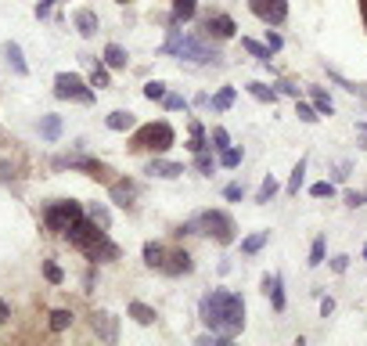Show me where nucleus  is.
Masks as SVG:
<instances>
[{
    "mask_svg": "<svg viewBox=\"0 0 367 346\" xmlns=\"http://www.w3.org/2000/svg\"><path fill=\"white\" fill-rule=\"evenodd\" d=\"M137 127V119L130 108H119V112H112L108 116V130H116V134H126V130H134Z\"/></svg>",
    "mask_w": 367,
    "mask_h": 346,
    "instance_id": "18",
    "label": "nucleus"
},
{
    "mask_svg": "<svg viewBox=\"0 0 367 346\" xmlns=\"http://www.w3.org/2000/svg\"><path fill=\"white\" fill-rule=\"evenodd\" d=\"M173 141H177V134H173V127H169L166 119L145 123V127L134 130L130 152H166V148H173Z\"/></svg>",
    "mask_w": 367,
    "mask_h": 346,
    "instance_id": "4",
    "label": "nucleus"
},
{
    "mask_svg": "<svg viewBox=\"0 0 367 346\" xmlns=\"http://www.w3.org/2000/svg\"><path fill=\"white\" fill-rule=\"evenodd\" d=\"M83 285H87V292H94V271H87V274H83Z\"/></svg>",
    "mask_w": 367,
    "mask_h": 346,
    "instance_id": "51",
    "label": "nucleus"
},
{
    "mask_svg": "<svg viewBox=\"0 0 367 346\" xmlns=\"http://www.w3.org/2000/svg\"><path fill=\"white\" fill-rule=\"evenodd\" d=\"M54 170H83L87 177H98V181L108 177V166L98 163V159H87V155H58Z\"/></svg>",
    "mask_w": 367,
    "mask_h": 346,
    "instance_id": "10",
    "label": "nucleus"
},
{
    "mask_svg": "<svg viewBox=\"0 0 367 346\" xmlns=\"http://www.w3.org/2000/svg\"><path fill=\"white\" fill-rule=\"evenodd\" d=\"M119 4H130V0H119Z\"/></svg>",
    "mask_w": 367,
    "mask_h": 346,
    "instance_id": "54",
    "label": "nucleus"
},
{
    "mask_svg": "<svg viewBox=\"0 0 367 346\" xmlns=\"http://www.w3.org/2000/svg\"><path fill=\"white\" fill-rule=\"evenodd\" d=\"M43 278L51 281V285H61V281H65V271H61L58 263H51V260H47V263H43Z\"/></svg>",
    "mask_w": 367,
    "mask_h": 346,
    "instance_id": "33",
    "label": "nucleus"
},
{
    "mask_svg": "<svg viewBox=\"0 0 367 346\" xmlns=\"http://www.w3.org/2000/svg\"><path fill=\"white\" fill-rule=\"evenodd\" d=\"M87 216H90V220H94V224H98V227H105V231L112 227V213H108V210L101 206V202H90V206H87Z\"/></svg>",
    "mask_w": 367,
    "mask_h": 346,
    "instance_id": "23",
    "label": "nucleus"
},
{
    "mask_svg": "<svg viewBox=\"0 0 367 346\" xmlns=\"http://www.w3.org/2000/svg\"><path fill=\"white\" fill-rule=\"evenodd\" d=\"M54 94L65 101H79V105H90L94 101V90L87 87V80H79L76 72H58L54 76Z\"/></svg>",
    "mask_w": 367,
    "mask_h": 346,
    "instance_id": "7",
    "label": "nucleus"
},
{
    "mask_svg": "<svg viewBox=\"0 0 367 346\" xmlns=\"http://www.w3.org/2000/svg\"><path fill=\"white\" fill-rule=\"evenodd\" d=\"M242 47L252 54V58H260V61H270V47L266 43H256L252 37H242Z\"/></svg>",
    "mask_w": 367,
    "mask_h": 346,
    "instance_id": "28",
    "label": "nucleus"
},
{
    "mask_svg": "<svg viewBox=\"0 0 367 346\" xmlns=\"http://www.w3.org/2000/svg\"><path fill=\"white\" fill-rule=\"evenodd\" d=\"M249 11L266 26H281L289 19V0H249Z\"/></svg>",
    "mask_w": 367,
    "mask_h": 346,
    "instance_id": "9",
    "label": "nucleus"
},
{
    "mask_svg": "<svg viewBox=\"0 0 367 346\" xmlns=\"http://www.w3.org/2000/svg\"><path fill=\"white\" fill-rule=\"evenodd\" d=\"M195 227H202V234H209L213 242L220 245H231L234 242V216L231 213H223V210H205L195 216Z\"/></svg>",
    "mask_w": 367,
    "mask_h": 346,
    "instance_id": "6",
    "label": "nucleus"
},
{
    "mask_svg": "<svg viewBox=\"0 0 367 346\" xmlns=\"http://www.w3.org/2000/svg\"><path fill=\"white\" fill-rule=\"evenodd\" d=\"M130 318H134L137 325H151V321H155V310H151L148 303L134 300V303H130Z\"/></svg>",
    "mask_w": 367,
    "mask_h": 346,
    "instance_id": "24",
    "label": "nucleus"
},
{
    "mask_svg": "<svg viewBox=\"0 0 367 346\" xmlns=\"http://www.w3.org/2000/svg\"><path fill=\"white\" fill-rule=\"evenodd\" d=\"M65 234H69V242L79 249V253H83L87 260H94V263H98V260H119V256H123V249L108 238V231L94 224L87 213L79 216Z\"/></svg>",
    "mask_w": 367,
    "mask_h": 346,
    "instance_id": "2",
    "label": "nucleus"
},
{
    "mask_svg": "<svg viewBox=\"0 0 367 346\" xmlns=\"http://www.w3.org/2000/svg\"><path fill=\"white\" fill-rule=\"evenodd\" d=\"M335 310V300H331V296H324V300H321V314H324V318H328V314Z\"/></svg>",
    "mask_w": 367,
    "mask_h": 346,
    "instance_id": "48",
    "label": "nucleus"
},
{
    "mask_svg": "<svg viewBox=\"0 0 367 346\" xmlns=\"http://www.w3.org/2000/svg\"><path fill=\"white\" fill-rule=\"evenodd\" d=\"M69 325H72V310H54L51 314V328H54V332H65Z\"/></svg>",
    "mask_w": 367,
    "mask_h": 346,
    "instance_id": "32",
    "label": "nucleus"
},
{
    "mask_svg": "<svg viewBox=\"0 0 367 346\" xmlns=\"http://www.w3.org/2000/svg\"><path fill=\"white\" fill-rule=\"evenodd\" d=\"M126 61H130V54H126L119 43H108L105 47V65L108 69H126Z\"/></svg>",
    "mask_w": 367,
    "mask_h": 346,
    "instance_id": "20",
    "label": "nucleus"
},
{
    "mask_svg": "<svg viewBox=\"0 0 367 346\" xmlns=\"http://www.w3.org/2000/svg\"><path fill=\"white\" fill-rule=\"evenodd\" d=\"M310 195H313V199H324V195H335V187H331L328 181H317V184L310 187Z\"/></svg>",
    "mask_w": 367,
    "mask_h": 346,
    "instance_id": "41",
    "label": "nucleus"
},
{
    "mask_svg": "<svg viewBox=\"0 0 367 346\" xmlns=\"http://www.w3.org/2000/svg\"><path fill=\"white\" fill-rule=\"evenodd\" d=\"M263 292L270 296L274 310H284V289H281V274H266L263 278Z\"/></svg>",
    "mask_w": 367,
    "mask_h": 346,
    "instance_id": "17",
    "label": "nucleus"
},
{
    "mask_svg": "<svg viewBox=\"0 0 367 346\" xmlns=\"http://www.w3.org/2000/svg\"><path fill=\"white\" fill-rule=\"evenodd\" d=\"M295 112H299V119H302V123H317V108H313V105H302V101H299Z\"/></svg>",
    "mask_w": 367,
    "mask_h": 346,
    "instance_id": "42",
    "label": "nucleus"
},
{
    "mask_svg": "<svg viewBox=\"0 0 367 346\" xmlns=\"http://www.w3.org/2000/svg\"><path fill=\"white\" fill-rule=\"evenodd\" d=\"M198 11V0H173V11H169V26H180V22H191Z\"/></svg>",
    "mask_w": 367,
    "mask_h": 346,
    "instance_id": "16",
    "label": "nucleus"
},
{
    "mask_svg": "<svg viewBox=\"0 0 367 346\" xmlns=\"http://www.w3.org/2000/svg\"><path fill=\"white\" fill-rule=\"evenodd\" d=\"M364 260H367V245H364Z\"/></svg>",
    "mask_w": 367,
    "mask_h": 346,
    "instance_id": "53",
    "label": "nucleus"
},
{
    "mask_svg": "<svg viewBox=\"0 0 367 346\" xmlns=\"http://www.w3.org/2000/svg\"><path fill=\"white\" fill-rule=\"evenodd\" d=\"M40 134H43L47 141H58V137H61V116H54V112L43 116V119H40Z\"/></svg>",
    "mask_w": 367,
    "mask_h": 346,
    "instance_id": "22",
    "label": "nucleus"
},
{
    "mask_svg": "<svg viewBox=\"0 0 367 346\" xmlns=\"http://www.w3.org/2000/svg\"><path fill=\"white\" fill-rule=\"evenodd\" d=\"M202 29H205V37H213V40H231L238 26H234L231 14L216 11V14H205V19H202Z\"/></svg>",
    "mask_w": 367,
    "mask_h": 346,
    "instance_id": "11",
    "label": "nucleus"
},
{
    "mask_svg": "<svg viewBox=\"0 0 367 346\" xmlns=\"http://www.w3.org/2000/svg\"><path fill=\"white\" fill-rule=\"evenodd\" d=\"M108 195H112V202H119L123 210H134V199L140 195V184L137 181H112V187H108Z\"/></svg>",
    "mask_w": 367,
    "mask_h": 346,
    "instance_id": "13",
    "label": "nucleus"
},
{
    "mask_svg": "<svg viewBox=\"0 0 367 346\" xmlns=\"http://www.w3.org/2000/svg\"><path fill=\"white\" fill-rule=\"evenodd\" d=\"M346 267H349V256H335V260H331V271H335V274H342Z\"/></svg>",
    "mask_w": 367,
    "mask_h": 346,
    "instance_id": "46",
    "label": "nucleus"
},
{
    "mask_svg": "<svg viewBox=\"0 0 367 346\" xmlns=\"http://www.w3.org/2000/svg\"><path fill=\"white\" fill-rule=\"evenodd\" d=\"M310 94H313V108H317V112H321V116H331V112H335L331 98H328V94H324L321 87H310Z\"/></svg>",
    "mask_w": 367,
    "mask_h": 346,
    "instance_id": "26",
    "label": "nucleus"
},
{
    "mask_svg": "<svg viewBox=\"0 0 367 346\" xmlns=\"http://www.w3.org/2000/svg\"><path fill=\"white\" fill-rule=\"evenodd\" d=\"M227 145H231V134L223 130V127H216V130H213V148H220V152H223Z\"/></svg>",
    "mask_w": 367,
    "mask_h": 346,
    "instance_id": "40",
    "label": "nucleus"
},
{
    "mask_svg": "<svg viewBox=\"0 0 367 346\" xmlns=\"http://www.w3.org/2000/svg\"><path fill=\"white\" fill-rule=\"evenodd\" d=\"M223 195H227L231 202H238V199L245 195V187H242V184H227V187H223Z\"/></svg>",
    "mask_w": 367,
    "mask_h": 346,
    "instance_id": "43",
    "label": "nucleus"
},
{
    "mask_svg": "<svg viewBox=\"0 0 367 346\" xmlns=\"http://www.w3.org/2000/svg\"><path fill=\"white\" fill-rule=\"evenodd\" d=\"M90 87H108V65L94 61V65H90Z\"/></svg>",
    "mask_w": 367,
    "mask_h": 346,
    "instance_id": "31",
    "label": "nucleus"
},
{
    "mask_svg": "<svg viewBox=\"0 0 367 346\" xmlns=\"http://www.w3.org/2000/svg\"><path fill=\"white\" fill-rule=\"evenodd\" d=\"M90 328H94V336H98V339H105V343H116V339H119V321L112 318L108 310H94Z\"/></svg>",
    "mask_w": 367,
    "mask_h": 346,
    "instance_id": "12",
    "label": "nucleus"
},
{
    "mask_svg": "<svg viewBox=\"0 0 367 346\" xmlns=\"http://www.w3.org/2000/svg\"><path fill=\"white\" fill-rule=\"evenodd\" d=\"M249 94H252L256 101H263V105H274V101H277V90L266 87V83H249Z\"/></svg>",
    "mask_w": 367,
    "mask_h": 346,
    "instance_id": "25",
    "label": "nucleus"
},
{
    "mask_svg": "<svg viewBox=\"0 0 367 346\" xmlns=\"http://www.w3.org/2000/svg\"><path fill=\"white\" fill-rule=\"evenodd\" d=\"M198 318L213 328L216 336L223 339H234L238 332L245 328V300L238 292H227V289H213L202 296L198 303Z\"/></svg>",
    "mask_w": 367,
    "mask_h": 346,
    "instance_id": "1",
    "label": "nucleus"
},
{
    "mask_svg": "<svg viewBox=\"0 0 367 346\" xmlns=\"http://www.w3.org/2000/svg\"><path fill=\"white\" fill-rule=\"evenodd\" d=\"M209 101H213L209 94H198V98H195V105H198V108H209Z\"/></svg>",
    "mask_w": 367,
    "mask_h": 346,
    "instance_id": "50",
    "label": "nucleus"
},
{
    "mask_svg": "<svg viewBox=\"0 0 367 346\" xmlns=\"http://www.w3.org/2000/svg\"><path fill=\"white\" fill-rule=\"evenodd\" d=\"M302 177H306V159H299V166L292 170V177H289V195H299Z\"/></svg>",
    "mask_w": 367,
    "mask_h": 346,
    "instance_id": "30",
    "label": "nucleus"
},
{
    "mask_svg": "<svg viewBox=\"0 0 367 346\" xmlns=\"http://www.w3.org/2000/svg\"><path fill=\"white\" fill-rule=\"evenodd\" d=\"M79 216H83V206L72 202V199H58V202H47V206H43V224H47V231H54V234H65Z\"/></svg>",
    "mask_w": 367,
    "mask_h": 346,
    "instance_id": "5",
    "label": "nucleus"
},
{
    "mask_svg": "<svg viewBox=\"0 0 367 346\" xmlns=\"http://www.w3.org/2000/svg\"><path fill=\"white\" fill-rule=\"evenodd\" d=\"M357 137H360V148H367V123H357Z\"/></svg>",
    "mask_w": 367,
    "mask_h": 346,
    "instance_id": "47",
    "label": "nucleus"
},
{
    "mask_svg": "<svg viewBox=\"0 0 367 346\" xmlns=\"http://www.w3.org/2000/svg\"><path fill=\"white\" fill-rule=\"evenodd\" d=\"M360 14H364V26H367V0H360Z\"/></svg>",
    "mask_w": 367,
    "mask_h": 346,
    "instance_id": "52",
    "label": "nucleus"
},
{
    "mask_svg": "<svg viewBox=\"0 0 367 346\" xmlns=\"http://www.w3.org/2000/svg\"><path fill=\"white\" fill-rule=\"evenodd\" d=\"M209 105H213V108H216V112H227V108H231V105H234V87H223V90H220V94H216V98H213V101H209Z\"/></svg>",
    "mask_w": 367,
    "mask_h": 346,
    "instance_id": "29",
    "label": "nucleus"
},
{
    "mask_svg": "<svg viewBox=\"0 0 367 346\" xmlns=\"http://www.w3.org/2000/svg\"><path fill=\"white\" fill-rule=\"evenodd\" d=\"M364 199H367V195H360V192H349V195H346V202H349V206H360Z\"/></svg>",
    "mask_w": 367,
    "mask_h": 346,
    "instance_id": "49",
    "label": "nucleus"
},
{
    "mask_svg": "<svg viewBox=\"0 0 367 346\" xmlns=\"http://www.w3.org/2000/svg\"><path fill=\"white\" fill-rule=\"evenodd\" d=\"M187 134H191L187 148H191V152H205V130H202V123H198V119H191V123H187Z\"/></svg>",
    "mask_w": 367,
    "mask_h": 346,
    "instance_id": "21",
    "label": "nucleus"
},
{
    "mask_svg": "<svg viewBox=\"0 0 367 346\" xmlns=\"http://www.w3.org/2000/svg\"><path fill=\"white\" fill-rule=\"evenodd\" d=\"M145 173H151V177H162V181H177L180 173H187V170H184V163H169V159H151Z\"/></svg>",
    "mask_w": 367,
    "mask_h": 346,
    "instance_id": "14",
    "label": "nucleus"
},
{
    "mask_svg": "<svg viewBox=\"0 0 367 346\" xmlns=\"http://www.w3.org/2000/svg\"><path fill=\"white\" fill-rule=\"evenodd\" d=\"M274 192H277V181L266 177V181L260 184V192H256V202H270V199H274Z\"/></svg>",
    "mask_w": 367,
    "mask_h": 346,
    "instance_id": "34",
    "label": "nucleus"
},
{
    "mask_svg": "<svg viewBox=\"0 0 367 346\" xmlns=\"http://www.w3.org/2000/svg\"><path fill=\"white\" fill-rule=\"evenodd\" d=\"M4 58H8V65L19 72V76H29V65H25V58H22V47L19 43H4Z\"/></svg>",
    "mask_w": 367,
    "mask_h": 346,
    "instance_id": "19",
    "label": "nucleus"
},
{
    "mask_svg": "<svg viewBox=\"0 0 367 346\" xmlns=\"http://www.w3.org/2000/svg\"><path fill=\"white\" fill-rule=\"evenodd\" d=\"M162 105L169 108V112H180V108H187V101L180 98V94H166V98H162Z\"/></svg>",
    "mask_w": 367,
    "mask_h": 346,
    "instance_id": "37",
    "label": "nucleus"
},
{
    "mask_svg": "<svg viewBox=\"0 0 367 346\" xmlns=\"http://www.w3.org/2000/svg\"><path fill=\"white\" fill-rule=\"evenodd\" d=\"M317 263H324V238H317L310 249V267H317Z\"/></svg>",
    "mask_w": 367,
    "mask_h": 346,
    "instance_id": "39",
    "label": "nucleus"
},
{
    "mask_svg": "<svg viewBox=\"0 0 367 346\" xmlns=\"http://www.w3.org/2000/svg\"><path fill=\"white\" fill-rule=\"evenodd\" d=\"M266 238H270V231H256V234H249V238L242 242V253H249V256H252V253H260V249L266 245Z\"/></svg>",
    "mask_w": 367,
    "mask_h": 346,
    "instance_id": "27",
    "label": "nucleus"
},
{
    "mask_svg": "<svg viewBox=\"0 0 367 346\" xmlns=\"http://www.w3.org/2000/svg\"><path fill=\"white\" fill-rule=\"evenodd\" d=\"M51 8H54V0H40V4H36V19H47Z\"/></svg>",
    "mask_w": 367,
    "mask_h": 346,
    "instance_id": "45",
    "label": "nucleus"
},
{
    "mask_svg": "<svg viewBox=\"0 0 367 346\" xmlns=\"http://www.w3.org/2000/svg\"><path fill=\"white\" fill-rule=\"evenodd\" d=\"M220 163L227 166V170L242 166V152H238V148H223V152H220Z\"/></svg>",
    "mask_w": 367,
    "mask_h": 346,
    "instance_id": "35",
    "label": "nucleus"
},
{
    "mask_svg": "<svg viewBox=\"0 0 367 346\" xmlns=\"http://www.w3.org/2000/svg\"><path fill=\"white\" fill-rule=\"evenodd\" d=\"M155 271L158 274H169V278H180V274H191L195 271V260H191V253L187 249H162V256H158V263H155Z\"/></svg>",
    "mask_w": 367,
    "mask_h": 346,
    "instance_id": "8",
    "label": "nucleus"
},
{
    "mask_svg": "<svg viewBox=\"0 0 367 346\" xmlns=\"http://www.w3.org/2000/svg\"><path fill=\"white\" fill-rule=\"evenodd\" d=\"M195 166H198L202 173H213V155H209V152H195Z\"/></svg>",
    "mask_w": 367,
    "mask_h": 346,
    "instance_id": "38",
    "label": "nucleus"
},
{
    "mask_svg": "<svg viewBox=\"0 0 367 346\" xmlns=\"http://www.w3.org/2000/svg\"><path fill=\"white\" fill-rule=\"evenodd\" d=\"M162 54H177V58H187V61H195V65H220V54L216 51H209L202 40H195V37H180V29L173 26L169 29V40L162 43Z\"/></svg>",
    "mask_w": 367,
    "mask_h": 346,
    "instance_id": "3",
    "label": "nucleus"
},
{
    "mask_svg": "<svg viewBox=\"0 0 367 346\" xmlns=\"http://www.w3.org/2000/svg\"><path fill=\"white\" fill-rule=\"evenodd\" d=\"M266 47H270V54H274V51H281V47H284V40H281L277 33H270V29H266Z\"/></svg>",
    "mask_w": 367,
    "mask_h": 346,
    "instance_id": "44",
    "label": "nucleus"
},
{
    "mask_svg": "<svg viewBox=\"0 0 367 346\" xmlns=\"http://www.w3.org/2000/svg\"><path fill=\"white\" fill-rule=\"evenodd\" d=\"M72 22H76V29H79V37H94L101 29V22H98V14H94L90 8H79L76 14H72Z\"/></svg>",
    "mask_w": 367,
    "mask_h": 346,
    "instance_id": "15",
    "label": "nucleus"
},
{
    "mask_svg": "<svg viewBox=\"0 0 367 346\" xmlns=\"http://www.w3.org/2000/svg\"><path fill=\"white\" fill-rule=\"evenodd\" d=\"M145 98H148V101H162V98H166V83L151 80V83L145 87Z\"/></svg>",
    "mask_w": 367,
    "mask_h": 346,
    "instance_id": "36",
    "label": "nucleus"
}]
</instances>
